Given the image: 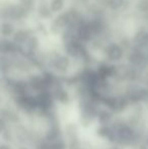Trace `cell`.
I'll return each instance as SVG.
<instances>
[{"mask_svg":"<svg viewBox=\"0 0 148 149\" xmlns=\"http://www.w3.org/2000/svg\"><path fill=\"white\" fill-rule=\"evenodd\" d=\"M106 55L109 58V60L113 61V62H118L124 56V50L121 45L112 43L106 47Z\"/></svg>","mask_w":148,"mask_h":149,"instance_id":"cell-1","label":"cell"},{"mask_svg":"<svg viewBox=\"0 0 148 149\" xmlns=\"http://www.w3.org/2000/svg\"><path fill=\"white\" fill-rule=\"evenodd\" d=\"M51 64L55 70L59 71V72H65L70 66V60L67 56L57 53L52 57Z\"/></svg>","mask_w":148,"mask_h":149,"instance_id":"cell-2","label":"cell"},{"mask_svg":"<svg viewBox=\"0 0 148 149\" xmlns=\"http://www.w3.org/2000/svg\"><path fill=\"white\" fill-rule=\"evenodd\" d=\"M70 24V15L67 12L61 13L53 20L51 26V31L53 33H58L59 31L64 30L65 28H68Z\"/></svg>","mask_w":148,"mask_h":149,"instance_id":"cell-3","label":"cell"},{"mask_svg":"<svg viewBox=\"0 0 148 149\" xmlns=\"http://www.w3.org/2000/svg\"><path fill=\"white\" fill-rule=\"evenodd\" d=\"M52 95H53L54 100L61 102V104H66V102H68V100H69V94H68V92L60 84L54 86Z\"/></svg>","mask_w":148,"mask_h":149,"instance_id":"cell-4","label":"cell"},{"mask_svg":"<svg viewBox=\"0 0 148 149\" xmlns=\"http://www.w3.org/2000/svg\"><path fill=\"white\" fill-rule=\"evenodd\" d=\"M133 42L138 48L148 47V31L145 30L138 31L133 37Z\"/></svg>","mask_w":148,"mask_h":149,"instance_id":"cell-5","label":"cell"},{"mask_svg":"<svg viewBox=\"0 0 148 149\" xmlns=\"http://www.w3.org/2000/svg\"><path fill=\"white\" fill-rule=\"evenodd\" d=\"M31 38V35L28 33V30H17L15 33L12 36V39H13V42L16 44V45H22V44L28 43V39Z\"/></svg>","mask_w":148,"mask_h":149,"instance_id":"cell-6","label":"cell"},{"mask_svg":"<svg viewBox=\"0 0 148 149\" xmlns=\"http://www.w3.org/2000/svg\"><path fill=\"white\" fill-rule=\"evenodd\" d=\"M18 45H16L14 42H10L8 40L3 39L1 41V50L3 53L6 54H13L17 52Z\"/></svg>","mask_w":148,"mask_h":149,"instance_id":"cell-7","label":"cell"},{"mask_svg":"<svg viewBox=\"0 0 148 149\" xmlns=\"http://www.w3.org/2000/svg\"><path fill=\"white\" fill-rule=\"evenodd\" d=\"M97 120L101 126H107L112 121V114L108 110H101L97 113Z\"/></svg>","mask_w":148,"mask_h":149,"instance_id":"cell-8","label":"cell"},{"mask_svg":"<svg viewBox=\"0 0 148 149\" xmlns=\"http://www.w3.org/2000/svg\"><path fill=\"white\" fill-rule=\"evenodd\" d=\"M14 33V28L10 22H5L4 20L2 22V26H1V35L3 38H8L10 36H13Z\"/></svg>","mask_w":148,"mask_h":149,"instance_id":"cell-9","label":"cell"},{"mask_svg":"<svg viewBox=\"0 0 148 149\" xmlns=\"http://www.w3.org/2000/svg\"><path fill=\"white\" fill-rule=\"evenodd\" d=\"M38 14L42 18H49L52 14V10L50 8V5L46 3H42L38 8Z\"/></svg>","mask_w":148,"mask_h":149,"instance_id":"cell-10","label":"cell"},{"mask_svg":"<svg viewBox=\"0 0 148 149\" xmlns=\"http://www.w3.org/2000/svg\"><path fill=\"white\" fill-rule=\"evenodd\" d=\"M126 0H108L107 5L110 9L112 10H118L124 6Z\"/></svg>","mask_w":148,"mask_h":149,"instance_id":"cell-11","label":"cell"},{"mask_svg":"<svg viewBox=\"0 0 148 149\" xmlns=\"http://www.w3.org/2000/svg\"><path fill=\"white\" fill-rule=\"evenodd\" d=\"M64 7V1L63 0H52L50 3V8L52 12H59L63 9Z\"/></svg>","mask_w":148,"mask_h":149,"instance_id":"cell-12","label":"cell"},{"mask_svg":"<svg viewBox=\"0 0 148 149\" xmlns=\"http://www.w3.org/2000/svg\"><path fill=\"white\" fill-rule=\"evenodd\" d=\"M28 48L31 52H35L39 47V39L36 37V36H31V38L28 41Z\"/></svg>","mask_w":148,"mask_h":149,"instance_id":"cell-13","label":"cell"},{"mask_svg":"<svg viewBox=\"0 0 148 149\" xmlns=\"http://www.w3.org/2000/svg\"><path fill=\"white\" fill-rule=\"evenodd\" d=\"M65 148H66L65 142L61 138L56 140V141L48 143V147H47V149H65Z\"/></svg>","mask_w":148,"mask_h":149,"instance_id":"cell-14","label":"cell"},{"mask_svg":"<svg viewBox=\"0 0 148 149\" xmlns=\"http://www.w3.org/2000/svg\"><path fill=\"white\" fill-rule=\"evenodd\" d=\"M137 8L143 13H148V0H139L137 2Z\"/></svg>","mask_w":148,"mask_h":149,"instance_id":"cell-15","label":"cell"},{"mask_svg":"<svg viewBox=\"0 0 148 149\" xmlns=\"http://www.w3.org/2000/svg\"><path fill=\"white\" fill-rule=\"evenodd\" d=\"M19 4L24 6L28 11H30L35 5V0H19Z\"/></svg>","mask_w":148,"mask_h":149,"instance_id":"cell-16","label":"cell"},{"mask_svg":"<svg viewBox=\"0 0 148 149\" xmlns=\"http://www.w3.org/2000/svg\"><path fill=\"white\" fill-rule=\"evenodd\" d=\"M143 145H145L148 148V133L145 134L144 138H143Z\"/></svg>","mask_w":148,"mask_h":149,"instance_id":"cell-17","label":"cell"},{"mask_svg":"<svg viewBox=\"0 0 148 149\" xmlns=\"http://www.w3.org/2000/svg\"><path fill=\"white\" fill-rule=\"evenodd\" d=\"M1 149H11V148H10L8 145H2L1 146Z\"/></svg>","mask_w":148,"mask_h":149,"instance_id":"cell-18","label":"cell"},{"mask_svg":"<svg viewBox=\"0 0 148 149\" xmlns=\"http://www.w3.org/2000/svg\"><path fill=\"white\" fill-rule=\"evenodd\" d=\"M107 1H108V0H106V2H107Z\"/></svg>","mask_w":148,"mask_h":149,"instance_id":"cell-19","label":"cell"}]
</instances>
